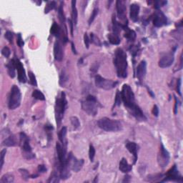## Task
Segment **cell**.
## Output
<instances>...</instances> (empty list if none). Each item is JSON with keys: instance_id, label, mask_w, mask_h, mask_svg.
Here are the masks:
<instances>
[{"instance_id": "obj_5", "label": "cell", "mask_w": 183, "mask_h": 183, "mask_svg": "<svg viewBox=\"0 0 183 183\" xmlns=\"http://www.w3.org/2000/svg\"><path fill=\"white\" fill-rule=\"evenodd\" d=\"M98 102L96 97L93 95L89 94L85 100L82 102V109L90 116H95L98 112Z\"/></svg>"}, {"instance_id": "obj_26", "label": "cell", "mask_w": 183, "mask_h": 183, "mask_svg": "<svg viewBox=\"0 0 183 183\" xmlns=\"http://www.w3.org/2000/svg\"><path fill=\"white\" fill-rule=\"evenodd\" d=\"M50 32L52 35L56 36V37L60 38L62 36L61 28H60V27L57 23L53 24L52 27H51Z\"/></svg>"}, {"instance_id": "obj_53", "label": "cell", "mask_w": 183, "mask_h": 183, "mask_svg": "<svg viewBox=\"0 0 183 183\" xmlns=\"http://www.w3.org/2000/svg\"><path fill=\"white\" fill-rule=\"evenodd\" d=\"M130 181V176H129V175H126L125 177H124V179L123 180V181L122 182H128Z\"/></svg>"}, {"instance_id": "obj_38", "label": "cell", "mask_w": 183, "mask_h": 183, "mask_svg": "<svg viewBox=\"0 0 183 183\" xmlns=\"http://www.w3.org/2000/svg\"><path fill=\"white\" fill-rule=\"evenodd\" d=\"M94 156H95V149L92 144H90V145H89V160H90L91 162H93V161H94Z\"/></svg>"}, {"instance_id": "obj_1", "label": "cell", "mask_w": 183, "mask_h": 183, "mask_svg": "<svg viewBox=\"0 0 183 183\" xmlns=\"http://www.w3.org/2000/svg\"><path fill=\"white\" fill-rule=\"evenodd\" d=\"M120 93H121L122 101L123 102L124 106L130 115L136 118L138 121H146L147 118L141 108L135 102V94L130 86L124 84Z\"/></svg>"}, {"instance_id": "obj_4", "label": "cell", "mask_w": 183, "mask_h": 183, "mask_svg": "<svg viewBox=\"0 0 183 183\" xmlns=\"http://www.w3.org/2000/svg\"><path fill=\"white\" fill-rule=\"evenodd\" d=\"M100 129L107 132H118L122 129V122L117 120H112L108 118H103L99 120L97 122Z\"/></svg>"}, {"instance_id": "obj_16", "label": "cell", "mask_w": 183, "mask_h": 183, "mask_svg": "<svg viewBox=\"0 0 183 183\" xmlns=\"http://www.w3.org/2000/svg\"><path fill=\"white\" fill-rule=\"evenodd\" d=\"M54 56L57 61L61 62L64 57V52L60 40H57L54 45Z\"/></svg>"}, {"instance_id": "obj_48", "label": "cell", "mask_w": 183, "mask_h": 183, "mask_svg": "<svg viewBox=\"0 0 183 183\" xmlns=\"http://www.w3.org/2000/svg\"><path fill=\"white\" fill-rule=\"evenodd\" d=\"M47 171V168H46L45 165L44 164H39L38 166V172L40 173H45Z\"/></svg>"}, {"instance_id": "obj_11", "label": "cell", "mask_w": 183, "mask_h": 183, "mask_svg": "<svg viewBox=\"0 0 183 183\" xmlns=\"http://www.w3.org/2000/svg\"><path fill=\"white\" fill-rule=\"evenodd\" d=\"M170 153L165 147H164L163 144H161L160 153L158 155V163L160 167H164L167 165L170 162Z\"/></svg>"}, {"instance_id": "obj_50", "label": "cell", "mask_w": 183, "mask_h": 183, "mask_svg": "<svg viewBox=\"0 0 183 183\" xmlns=\"http://www.w3.org/2000/svg\"><path fill=\"white\" fill-rule=\"evenodd\" d=\"M152 114L154 116L157 117L159 115V109L158 107H157V105H154L153 109H152Z\"/></svg>"}, {"instance_id": "obj_33", "label": "cell", "mask_w": 183, "mask_h": 183, "mask_svg": "<svg viewBox=\"0 0 183 183\" xmlns=\"http://www.w3.org/2000/svg\"><path fill=\"white\" fill-rule=\"evenodd\" d=\"M70 121L71 123L72 124V126L74 127V129H77V128L80 127V122L77 117L75 116L71 117Z\"/></svg>"}, {"instance_id": "obj_25", "label": "cell", "mask_w": 183, "mask_h": 183, "mask_svg": "<svg viewBox=\"0 0 183 183\" xmlns=\"http://www.w3.org/2000/svg\"><path fill=\"white\" fill-rule=\"evenodd\" d=\"M67 127H63L61 129V130L59 132V140L60 142H61L62 145L63 146V147H65L67 148V140H66V135H67Z\"/></svg>"}, {"instance_id": "obj_31", "label": "cell", "mask_w": 183, "mask_h": 183, "mask_svg": "<svg viewBox=\"0 0 183 183\" xmlns=\"http://www.w3.org/2000/svg\"><path fill=\"white\" fill-rule=\"evenodd\" d=\"M56 7V2L54 1H48V3H47V6L45 7V13L47 14L49 13V12H50L51 10H54V8Z\"/></svg>"}, {"instance_id": "obj_37", "label": "cell", "mask_w": 183, "mask_h": 183, "mask_svg": "<svg viewBox=\"0 0 183 183\" xmlns=\"http://www.w3.org/2000/svg\"><path fill=\"white\" fill-rule=\"evenodd\" d=\"M67 81V74H66L65 71H62L61 74H60V85H62V87H63V86L65 85V82Z\"/></svg>"}, {"instance_id": "obj_35", "label": "cell", "mask_w": 183, "mask_h": 183, "mask_svg": "<svg viewBox=\"0 0 183 183\" xmlns=\"http://www.w3.org/2000/svg\"><path fill=\"white\" fill-rule=\"evenodd\" d=\"M28 75L29 78H30V82L31 85L34 86V87H36V86H37V82H36V77L34 74V73L32 72H29Z\"/></svg>"}, {"instance_id": "obj_27", "label": "cell", "mask_w": 183, "mask_h": 183, "mask_svg": "<svg viewBox=\"0 0 183 183\" xmlns=\"http://www.w3.org/2000/svg\"><path fill=\"white\" fill-rule=\"evenodd\" d=\"M108 39H109V42L112 45H118L120 43V42H121V39H120L119 35L113 34V33L112 34H108Z\"/></svg>"}, {"instance_id": "obj_34", "label": "cell", "mask_w": 183, "mask_h": 183, "mask_svg": "<svg viewBox=\"0 0 183 183\" xmlns=\"http://www.w3.org/2000/svg\"><path fill=\"white\" fill-rule=\"evenodd\" d=\"M90 39V42L94 44L95 45L100 46V47L102 45L100 40L99 39V38L97 37V36H95L93 33H91L90 34V39Z\"/></svg>"}, {"instance_id": "obj_15", "label": "cell", "mask_w": 183, "mask_h": 183, "mask_svg": "<svg viewBox=\"0 0 183 183\" xmlns=\"http://www.w3.org/2000/svg\"><path fill=\"white\" fill-rule=\"evenodd\" d=\"M14 62H15L16 69L17 70L18 73V80H19V81L22 82V83H25V82H27V77L22 64L20 60L17 59V58H14Z\"/></svg>"}, {"instance_id": "obj_30", "label": "cell", "mask_w": 183, "mask_h": 183, "mask_svg": "<svg viewBox=\"0 0 183 183\" xmlns=\"http://www.w3.org/2000/svg\"><path fill=\"white\" fill-rule=\"evenodd\" d=\"M32 97L34 99H36V100H45V95L41 91L37 90V89H36V90H34L32 92Z\"/></svg>"}, {"instance_id": "obj_20", "label": "cell", "mask_w": 183, "mask_h": 183, "mask_svg": "<svg viewBox=\"0 0 183 183\" xmlns=\"http://www.w3.org/2000/svg\"><path fill=\"white\" fill-rule=\"evenodd\" d=\"M122 29L125 31V34H124V37L127 38L128 41L134 42L135 38H136V33L134 30H129L128 28L127 25H122Z\"/></svg>"}, {"instance_id": "obj_12", "label": "cell", "mask_w": 183, "mask_h": 183, "mask_svg": "<svg viewBox=\"0 0 183 183\" xmlns=\"http://www.w3.org/2000/svg\"><path fill=\"white\" fill-rule=\"evenodd\" d=\"M116 8L117 12H118V18L122 21L125 22V23H127V7H126L125 1H122V0H118L116 1Z\"/></svg>"}, {"instance_id": "obj_13", "label": "cell", "mask_w": 183, "mask_h": 183, "mask_svg": "<svg viewBox=\"0 0 183 183\" xmlns=\"http://www.w3.org/2000/svg\"><path fill=\"white\" fill-rule=\"evenodd\" d=\"M174 52H169L167 54H164V56H162L160 58V61H159V67H160L161 68H167V67H169L173 65L174 60H175Z\"/></svg>"}, {"instance_id": "obj_29", "label": "cell", "mask_w": 183, "mask_h": 183, "mask_svg": "<svg viewBox=\"0 0 183 183\" xmlns=\"http://www.w3.org/2000/svg\"><path fill=\"white\" fill-rule=\"evenodd\" d=\"M60 176H59L58 173L56 171H53L51 173L50 177H49V180H47V182L49 183H54V182H59L60 180Z\"/></svg>"}, {"instance_id": "obj_36", "label": "cell", "mask_w": 183, "mask_h": 183, "mask_svg": "<svg viewBox=\"0 0 183 183\" xmlns=\"http://www.w3.org/2000/svg\"><path fill=\"white\" fill-rule=\"evenodd\" d=\"M98 12H99V9L97 8V7H95L94 10H93L92 13L90 17H89V21H88L89 25H91V24L93 22V21H94L95 19V17H96L97 15L98 14Z\"/></svg>"}, {"instance_id": "obj_6", "label": "cell", "mask_w": 183, "mask_h": 183, "mask_svg": "<svg viewBox=\"0 0 183 183\" xmlns=\"http://www.w3.org/2000/svg\"><path fill=\"white\" fill-rule=\"evenodd\" d=\"M19 144L23 151V157L27 160H31L35 157L32 152V149L30 144V138L24 132L19 134Z\"/></svg>"}, {"instance_id": "obj_41", "label": "cell", "mask_w": 183, "mask_h": 183, "mask_svg": "<svg viewBox=\"0 0 183 183\" xmlns=\"http://www.w3.org/2000/svg\"><path fill=\"white\" fill-rule=\"evenodd\" d=\"M19 173L20 174H21L22 177V178L24 179V180H27V179L30 177V175H29V172L27 171V170L25 169H20L19 170Z\"/></svg>"}, {"instance_id": "obj_19", "label": "cell", "mask_w": 183, "mask_h": 183, "mask_svg": "<svg viewBox=\"0 0 183 183\" xmlns=\"http://www.w3.org/2000/svg\"><path fill=\"white\" fill-rule=\"evenodd\" d=\"M140 6L137 4H132L130 5V19L133 22H137L138 20L139 13H140Z\"/></svg>"}, {"instance_id": "obj_42", "label": "cell", "mask_w": 183, "mask_h": 183, "mask_svg": "<svg viewBox=\"0 0 183 183\" xmlns=\"http://www.w3.org/2000/svg\"><path fill=\"white\" fill-rule=\"evenodd\" d=\"M1 54H2V55L4 56L6 58H8L10 56V54H11L10 49L8 47H3L2 49H1Z\"/></svg>"}, {"instance_id": "obj_45", "label": "cell", "mask_w": 183, "mask_h": 183, "mask_svg": "<svg viewBox=\"0 0 183 183\" xmlns=\"http://www.w3.org/2000/svg\"><path fill=\"white\" fill-rule=\"evenodd\" d=\"M84 40H85V45L86 48L89 49V43H90V39H89L88 34H87V33H85V35H84Z\"/></svg>"}, {"instance_id": "obj_39", "label": "cell", "mask_w": 183, "mask_h": 183, "mask_svg": "<svg viewBox=\"0 0 183 183\" xmlns=\"http://www.w3.org/2000/svg\"><path fill=\"white\" fill-rule=\"evenodd\" d=\"M6 153H7L6 149H3L1 151V153H0V167H1V170H2L4 162V157Z\"/></svg>"}, {"instance_id": "obj_21", "label": "cell", "mask_w": 183, "mask_h": 183, "mask_svg": "<svg viewBox=\"0 0 183 183\" xmlns=\"http://www.w3.org/2000/svg\"><path fill=\"white\" fill-rule=\"evenodd\" d=\"M18 142L16 140V137L15 135H10L3 141L2 145L5 146V147H14L17 144Z\"/></svg>"}, {"instance_id": "obj_43", "label": "cell", "mask_w": 183, "mask_h": 183, "mask_svg": "<svg viewBox=\"0 0 183 183\" xmlns=\"http://www.w3.org/2000/svg\"><path fill=\"white\" fill-rule=\"evenodd\" d=\"M4 36H5V38L8 40L9 42L10 43L13 42V37H14L13 33L11 32L10 31H7V32L5 33Z\"/></svg>"}, {"instance_id": "obj_54", "label": "cell", "mask_w": 183, "mask_h": 183, "mask_svg": "<svg viewBox=\"0 0 183 183\" xmlns=\"http://www.w3.org/2000/svg\"><path fill=\"white\" fill-rule=\"evenodd\" d=\"M71 45H72V52H73V53H74V54H77V51H76L75 47H74V43H73V42L71 43Z\"/></svg>"}, {"instance_id": "obj_32", "label": "cell", "mask_w": 183, "mask_h": 183, "mask_svg": "<svg viewBox=\"0 0 183 183\" xmlns=\"http://www.w3.org/2000/svg\"><path fill=\"white\" fill-rule=\"evenodd\" d=\"M62 4L61 3V4H60V6L59 7V10H58V14H59V18L60 22L62 24H65V14H64V10H63V6H62Z\"/></svg>"}, {"instance_id": "obj_24", "label": "cell", "mask_w": 183, "mask_h": 183, "mask_svg": "<svg viewBox=\"0 0 183 183\" xmlns=\"http://www.w3.org/2000/svg\"><path fill=\"white\" fill-rule=\"evenodd\" d=\"M71 3H72V21L73 22V25L76 26L77 24L78 19V12L76 7L77 1L73 0Z\"/></svg>"}, {"instance_id": "obj_10", "label": "cell", "mask_w": 183, "mask_h": 183, "mask_svg": "<svg viewBox=\"0 0 183 183\" xmlns=\"http://www.w3.org/2000/svg\"><path fill=\"white\" fill-rule=\"evenodd\" d=\"M166 181H175V182H182V177L179 173L176 165H174L171 169L168 170L165 177L161 182H166Z\"/></svg>"}, {"instance_id": "obj_44", "label": "cell", "mask_w": 183, "mask_h": 183, "mask_svg": "<svg viewBox=\"0 0 183 183\" xmlns=\"http://www.w3.org/2000/svg\"><path fill=\"white\" fill-rule=\"evenodd\" d=\"M16 43H17V45L19 46V47H22L24 45H25V42H24L22 38V35L20 33L17 34V40H16Z\"/></svg>"}, {"instance_id": "obj_28", "label": "cell", "mask_w": 183, "mask_h": 183, "mask_svg": "<svg viewBox=\"0 0 183 183\" xmlns=\"http://www.w3.org/2000/svg\"><path fill=\"white\" fill-rule=\"evenodd\" d=\"M14 180V175L12 174H5L1 177L0 182L1 183H12Z\"/></svg>"}, {"instance_id": "obj_3", "label": "cell", "mask_w": 183, "mask_h": 183, "mask_svg": "<svg viewBox=\"0 0 183 183\" xmlns=\"http://www.w3.org/2000/svg\"><path fill=\"white\" fill-rule=\"evenodd\" d=\"M67 105V101L66 99V94L65 92L60 94V96L57 97L55 102V107H54V111H55V118L57 124L60 127L62 123V120L64 118V114L66 110Z\"/></svg>"}, {"instance_id": "obj_51", "label": "cell", "mask_w": 183, "mask_h": 183, "mask_svg": "<svg viewBox=\"0 0 183 183\" xmlns=\"http://www.w3.org/2000/svg\"><path fill=\"white\" fill-rule=\"evenodd\" d=\"M68 22H69V26H70V31H71V35H72V36L73 37V31H74V27H73V22L72 21V19H68Z\"/></svg>"}, {"instance_id": "obj_2", "label": "cell", "mask_w": 183, "mask_h": 183, "mask_svg": "<svg viewBox=\"0 0 183 183\" xmlns=\"http://www.w3.org/2000/svg\"><path fill=\"white\" fill-rule=\"evenodd\" d=\"M114 65L116 67L118 76L120 78H126L127 77V54L123 49L118 48L115 53Z\"/></svg>"}, {"instance_id": "obj_52", "label": "cell", "mask_w": 183, "mask_h": 183, "mask_svg": "<svg viewBox=\"0 0 183 183\" xmlns=\"http://www.w3.org/2000/svg\"><path fill=\"white\" fill-rule=\"evenodd\" d=\"M45 129L46 130L48 131V132H50L52 131L53 129V127L52 125H51V124H46L45 125Z\"/></svg>"}, {"instance_id": "obj_14", "label": "cell", "mask_w": 183, "mask_h": 183, "mask_svg": "<svg viewBox=\"0 0 183 183\" xmlns=\"http://www.w3.org/2000/svg\"><path fill=\"white\" fill-rule=\"evenodd\" d=\"M167 19L166 16L161 11H157L154 14L153 25L156 27H161L167 25Z\"/></svg>"}, {"instance_id": "obj_47", "label": "cell", "mask_w": 183, "mask_h": 183, "mask_svg": "<svg viewBox=\"0 0 183 183\" xmlns=\"http://www.w3.org/2000/svg\"><path fill=\"white\" fill-rule=\"evenodd\" d=\"M180 88H181V79H178L177 82V92L178 93L180 96H182Z\"/></svg>"}, {"instance_id": "obj_49", "label": "cell", "mask_w": 183, "mask_h": 183, "mask_svg": "<svg viewBox=\"0 0 183 183\" xmlns=\"http://www.w3.org/2000/svg\"><path fill=\"white\" fill-rule=\"evenodd\" d=\"M175 97V109H174V112H175V114H177V108H178V103H179V100L178 99L176 96H174Z\"/></svg>"}, {"instance_id": "obj_46", "label": "cell", "mask_w": 183, "mask_h": 183, "mask_svg": "<svg viewBox=\"0 0 183 183\" xmlns=\"http://www.w3.org/2000/svg\"><path fill=\"white\" fill-rule=\"evenodd\" d=\"M165 4H167V1H155V7L156 9H159L160 7L164 6Z\"/></svg>"}, {"instance_id": "obj_7", "label": "cell", "mask_w": 183, "mask_h": 183, "mask_svg": "<svg viewBox=\"0 0 183 183\" xmlns=\"http://www.w3.org/2000/svg\"><path fill=\"white\" fill-rule=\"evenodd\" d=\"M22 101V94L19 87L16 85L12 86L9 97L8 107L10 109H15L19 107Z\"/></svg>"}, {"instance_id": "obj_23", "label": "cell", "mask_w": 183, "mask_h": 183, "mask_svg": "<svg viewBox=\"0 0 183 183\" xmlns=\"http://www.w3.org/2000/svg\"><path fill=\"white\" fill-rule=\"evenodd\" d=\"M7 72H8L9 75L10 77L14 78L16 75L15 69H16V66H15V62H14V59L12 60L11 61L9 62L7 65Z\"/></svg>"}, {"instance_id": "obj_18", "label": "cell", "mask_w": 183, "mask_h": 183, "mask_svg": "<svg viewBox=\"0 0 183 183\" xmlns=\"http://www.w3.org/2000/svg\"><path fill=\"white\" fill-rule=\"evenodd\" d=\"M126 147L129 152L132 153L134 156V164L136 163L137 160V145L134 142L131 141H127L126 142Z\"/></svg>"}, {"instance_id": "obj_17", "label": "cell", "mask_w": 183, "mask_h": 183, "mask_svg": "<svg viewBox=\"0 0 183 183\" xmlns=\"http://www.w3.org/2000/svg\"><path fill=\"white\" fill-rule=\"evenodd\" d=\"M146 73H147V63L145 61H142L137 66L136 74L137 77L140 81H142L145 77Z\"/></svg>"}, {"instance_id": "obj_8", "label": "cell", "mask_w": 183, "mask_h": 183, "mask_svg": "<svg viewBox=\"0 0 183 183\" xmlns=\"http://www.w3.org/2000/svg\"><path fill=\"white\" fill-rule=\"evenodd\" d=\"M118 82L113 81L111 80H107L99 74L95 76V85L100 89H103L105 90H109V89L115 88L118 85Z\"/></svg>"}, {"instance_id": "obj_9", "label": "cell", "mask_w": 183, "mask_h": 183, "mask_svg": "<svg viewBox=\"0 0 183 183\" xmlns=\"http://www.w3.org/2000/svg\"><path fill=\"white\" fill-rule=\"evenodd\" d=\"M84 160H78L74 155H72V152H69L68 156H67V165L69 169L72 171L78 173L79 171L82 170V167L84 165Z\"/></svg>"}, {"instance_id": "obj_22", "label": "cell", "mask_w": 183, "mask_h": 183, "mask_svg": "<svg viewBox=\"0 0 183 183\" xmlns=\"http://www.w3.org/2000/svg\"><path fill=\"white\" fill-rule=\"evenodd\" d=\"M119 169H120L122 173H127L131 171L132 169V165H130V164H129L125 158H122L120 162V167H119Z\"/></svg>"}, {"instance_id": "obj_40", "label": "cell", "mask_w": 183, "mask_h": 183, "mask_svg": "<svg viewBox=\"0 0 183 183\" xmlns=\"http://www.w3.org/2000/svg\"><path fill=\"white\" fill-rule=\"evenodd\" d=\"M122 102V97H121V93L118 90L116 93V97H115V105L116 106H120L121 105Z\"/></svg>"}]
</instances>
